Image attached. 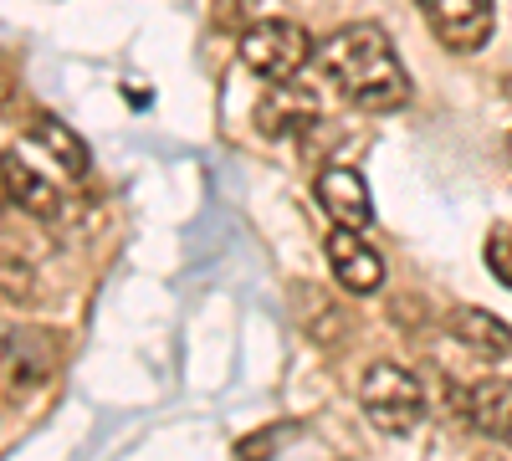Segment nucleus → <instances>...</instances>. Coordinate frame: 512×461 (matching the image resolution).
Returning <instances> with one entry per match:
<instances>
[{"label":"nucleus","instance_id":"obj_1","mask_svg":"<svg viewBox=\"0 0 512 461\" xmlns=\"http://www.w3.org/2000/svg\"><path fill=\"white\" fill-rule=\"evenodd\" d=\"M318 62L338 88L349 93V103L364 108V113H395V108L410 103V77H405V67L390 47V36H384L374 21L338 26L323 41Z\"/></svg>","mask_w":512,"mask_h":461},{"label":"nucleus","instance_id":"obj_2","mask_svg":"<svg viewBox=\"0 0 512 461\" xmlns=\"http://www.w3.org/2000/svg\"><path fill=\"white\" fill-rule=\"evenodd\" d=\"M359 410L384 436H410L425 421V390L400 364H369L359 380Z\"/></svg>","mask_w":512,"mask_h":461},{"label":"nucleus","instance_id":"obj_3","mask_svg":"<svg viewBox=\"0 0 512 461\" xmlns=\"http://www.w3.org/2000/svg\"><path fill=\"white\" fill-rule=\"evenodd\" d=\"M308 57H313V36L297 21H287V16L251 21L241 31V62L256 77H267V82H292L297 72L308 67Z\"/></svg>","mask_w":512,"mask_h":461},{"label":"nucleus","instance_id":"obj_4","mask_svg":"<svg viewBox=\"0 0 512 461\" xmlns=\"http://www.w3.org/2000/svg\"><path fill=\"white\" fill-rule=\"evenodd\" d=\"M57 364H62V339L47 328H16L0 349V374H6L11 395H31L36 385H47Z\"/></svg>","mask_w":512,"mask_h":461},{"label":"nucleus","instance_id":"obj_5","mask_svg":"<svg viewBox=\"0 0 512 461\" xmlns=\"http://www.w3.org/2000/svg\"><path fill=\"white\" fill-rule=\"evenodd\" d=\"M425 26L436 31V41L446 52H477L487 47V36H492V0H415Z\"/></svg>","mask_w":512,"mask_h":461},{"label":"nucleus","instance_id":"obj_6","mask_svg":"<svg viewBox=\"0 0 512 461\" xmlns=\"http://www.w3.org/2000/svg\"><path fill=\"white\" fill-rule=\"evenodd\" d=\"M323 251H328V267H333V277H338V287H344V292H354V298H369V292H379V282H384V257H379V251H374L359 231L333 226L328 241H323Z\"/></svg>","mask_w":512,"mask_h":461},{"label":"nucleus","instance_id":"obj_7","mask_svg":"<svg viewBox=\"0 0 512 461\" xmlns=\"http://www.w3.org/2000/svg\"><path fill=\"white\" fill-rule=\"evenodd\" d=\"M313 195H318V205H323V211L344 226V231H364V226L374 221L364 175L349 170V164H328V170L318 175V185H313Z\"/></svg>","mask_w":512,"mask_h":461},{"label":"nucleus","instance_id":"obj_8","mask_svg":"<svg viewBox=\"0 0 512 461\" xmlns=\"http://www.w3.org/2000/svg\"><path fill=\"white\" fill-rule=\"evenodd\" d=\"M318 118V98L303 88V82H272V88L262 93V103H256V129H262L267 139H287L297 129H308V123Z\"/></svg>","mask_w":512,"mask_h":461},{"label":"nucleus","instance_id":"obj_9","mask_svg":"<svg viewBox=\"0 0 512 461\" xmlns=\"http://www.w3.org/2000/svg\"><path fill=\"white\" fill-rule=\"evenodd\" d=\"M0 185H6L11 205H21L26 216H41V221H52L62 211V190L36 170L31 159H21V149H6L0 154Z\"/></svg>","mask_w":512,"mask_h":461},{"label":"nucleus","instance_id":"obj_10","mask_svg":"<svg viewBox=\"0 0 512 461\" xmlns=\"http://www.w3.org/2000/svg\"><path fill=\"white\" fill-rule=\"evenodd\" d=\"M446 328H451V339L461 349H472L482 359H507L512 354V328L497 313H487V308H451Z\"/></svg>","mask_w":512,"mask_h":461},{"label":"nucleus","instance_id":"obj_11","mask_svg":"<svg viewBox=\"0 0 512 461\" xmlns=\"http://www.w3.org/2000/svg\"><path fill=\"white\" fill-rule=\"evenodd\" d=\"M461 410L482 436L512 446V380H477L461 395Z\"/></svg>","mask_w":512,"mask_h":461},{"label":"nucleus","instance_id":"obj_12","mask_svg":"<svg viewBox=\"0 0 512 461\" xmlns=\"http://www.w3.org/2000/svg\"><path fill=\"white\" fill-rule=\"evenodd\" d=\"M26 144H36V149H47L52 154V164L67 175V180H82L88 175V164H93V154H88V144H82L62 118H52V113H36L31 123H26Z\"/></svg>","mask_w":512,"mask_h":461},{"label":"nucleus","instance_id":"obj_13","mask_svg":"<svg viewBox=\"0 0 512 461\" xmlns=\"http://www.w3.org/2000/svg\"><path fill=\"white\" fill-rule=\"evenodd\" d=\"M0 292H6V298H16V303H31L36 298V277H31V267L26 262H6L0 257Z\"/></svg>","mask_w":512,"mask_h":461},{"label":"nucleus","instance_id":"obj_14","mask_svg":"<svg viewBox=\"0 0 512 461\" xmlns=\"http://www.w3.org/2000/svg\"><path fill=\"white\" fill-rule=\"evenodd\" d=\"M487 267L512 287V236H507V231H497V236L487 241Z\"/></svg>","mask_w":512,"mask_h":461},{"label":"nucleus","instance_id":"obj_15","mask_svg":"<svg viewBox=\"0 0 512 461\" xmlns=\"http://www.w3.org/2000/svg\"><path fill=\"white\" fill-rule=\"evenodd\" d=\"M277 436H282V431H256V436H246V441L236 446V456H241V461H267V456L277 451Z\"/></svg>","mask_w":512,"mask_h":461},{"label":"nucleus","instance_id":"obj_16","mask_svg":"<svg viewBox=\"0 0 512 461\" xmlns=\"http://www.w3.org/2000/svg\"><path fill=\"white\" fill-rule=\"evenodd\" d=\"M507 154H512V139H507Z\"/></svg>","mask_w":512,"mask_h":461}]
</instances>
